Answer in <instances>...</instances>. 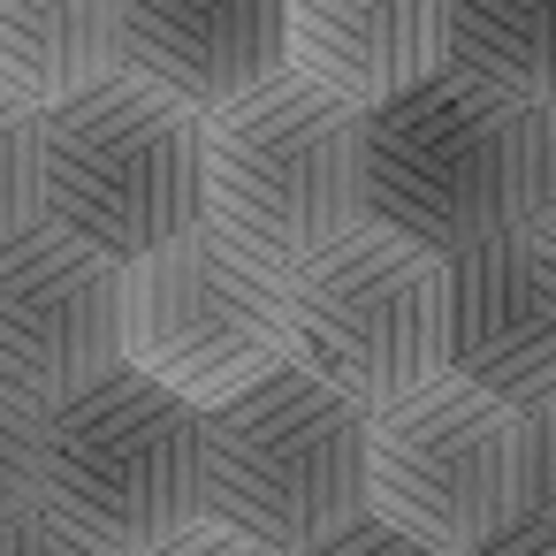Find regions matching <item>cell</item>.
Wrapping results in <instances>:
<instances>
[{
  "instance_id": "cell-1",
  "label": "cell",
  "mask_w": 556,
  "mask_h": 556,
  "mask_svg": "<svg viewBox=\"0 0 556 556\" xmlns=\"http://www.w3.org/2000/svg\"><path fill=\"white\" fill-rule=\"evenodd\" d=\"M39 222L130 267L206 222V115L108 70L39 115Z\"/></svg>"
},
{
  "instance_id": "cell-2",
  "label": "cell",
  "mask_w": 556,
  "mask_h": 556,
  "mask_svg": "<svg viewBox=\"0 0 556 556\" xmlns=\"http://www.w3.org/2000/svg\"><path fill=\"white\" fill-rule=\"evenodd\" d=\"M39 503L138 556L206 518V412L138 366H108L39 412Z\"/></svg>"
},
{
  "instance_id": "cell-3",
  "label": "cell",
  "mask_w": 556,
  "mask_h": 556,
  "mask_svg": "<svg viewBox=\"0 0 556 556\" xmlns=\"http://www.w3.org/2000/svg\"><path fill=\"white\" fill-rule=\"evenodd\" d=\"M526 108L434 70L427 85L358 115V229H389L434 260L518 222Z\"/></svg>"
},
{
  "instance_id": "cell-4",
  "label": "cell",
  "mask_w": 556,
  "mask_h": 556,
  "mask_svg": "<svg viewBox=\"0 0 556 556\" xmlns=\"http://www.w3.org/2000/svg\"><path fill=\"white\" fill-rule=\"evenodd\" d=\"M206 222L282 275L320 260L358 229V115L290 70L214 108Z\"/></svg>"
},
{
  "instance_id": "cell-5",
  "label": "cell",
  "mask_w": 556,
  "mask_h": 556,
  "mask_svg": "<svg viewBox=\"0 0 556 556\" xmlns=\"http://www.w3.org/2000/svg\"><path fill=\"white\" fill-rule=\"evenodd\" d=\"M366 419L298 366L206 412V518L267 556H298L366 518Z\"/></svg>"
},
{
  "instance_id": "cell-6",
  "label": "cell",
  "mask_w": 556,
  "mask_h": 556,
  "mask_svg": "<svg viewBox=\"0 0 556 556\" xmlns=\"http://www.w3.org/2000/svg\"><path fill=\"white\" fill-rule=\"evenodd\" d=\"M123 366L176 389L199 412L260 389L290 366L282 267L222 237L214 222L168 237L161 252L123 267Z\"/></svg>"
},
{
  "instance_id": "cell-7",
  "label": "cell",
  "mask_w": 556,
  "mask_h": 556,
  "mask_svg": "<svg viewBox=\"0 0 556 556\" xmlns=\"http://www.w3.org/2000/svg\"><path fill=\"white\" fill-rule=\"evenodd\" d=\"M282 320H290V366L358 412H381V404L427 389L434 374H450L442 260L389 229H351L320 260L290 267Z\"/></svg>"
},
{
  "instance_id": "cell-8",
  "label": "cell",
  "mask_w": 556,
  "mask_h": 556,
  "mask_svg": "<svg viewBox=\"0 0 556 556\" xmlns=\"http://www.w3.org/2000/svg\"><path fill=\"white\" fill-rule=\"evenodd\" d=\"M366 510L434 556H472L518 526V412L457 374L366 419Z\"/></svg>"
},
{
  "instance_id": "cell-9",
  "label": "cell",
  "mask_w": 556,
  "mask_h": 556,
  "mask_svg": "<svg viewBox=\"0 0 556 556\" xmlns=\"http://www.w3.org/2000/svg\"><path fill=\"white\" fill-rule=\"evenodd\" d=\"M123 358V267L54 222L0 237V389L47 412Z\"/></svg>"
},
{
  "instance_id": "cell-10",
  "label": "cell",
  "mask_w": 556,
  "mask_h": 556,
  "mask_svg": "<svg viewBox=\"0 0 556 556\" xmlns=\"http://www.w3.org/2000/svg\"><path fill=\"white\" fill-rule=\"evenodd\" d=\"M442 358L503 412L556 396V237L510 222L442 260Z\"/></svg>"
},
{
  "instance_id": "cell-11",
  "label": "cell",
  "mask_w": 556,
  "mask_h": 556,
  "mask_svg": "<svg viewBox=\"0 0 556 556\" xmlns=\"http://www.w3.org/2000/svg\"><path fill=\"white\" fill-rule=\"evenodd\" d=\"M115 70L191 115L282 77V0H115Z\"/></svg>"
},
{
  "instance_id": "cell-12",
  "label": "cell",
  "mask_w": 556,
  "mask_h": 556,
  "mask_svg": "<svg viewBox=\"0 0 556 556\" xmlns=\"http://www.w3.org/2000/svg\"><path fill=\"white\" fill-rule=\"evenodd\" d=\"M290 77L351 115L450 70V0H282Z\"/></svg>"
},
{
  "instance_id": "cell-13",
  "label": "cell",
  "mask_w": 556,
  "mask_h": 556,
  "mask_svg": "<svg viewBox=\"0 0 556 556\" xmlns=\"http://www.w3.org/2000/svg\"><path fill=\"white\" fill-rule=\"evenodd\" d=\"M115 70V0H0V92L62 108Z\"/></svg>"
},
{
  "instance_id": "cell-14",
  "label": "cell",
  "mask_w": 556,
  "mask_h": 556,
  "mask_svg": "<svg viewBox=\"0 0 556 556\" xmlns=\"http://www.w3.org/2000/svg\"><path fill=\"white\" fill-rule=\"evenodd\" d=\"M450 70L533 108L556 92V0H450Z\"/></svg>"
},
{
  "instance_id": "cell-15",
  "label": "cell",
  "mask_w": 556,
  "mask_h": 556,
  "mask_svg": "<svg viewBox=\"0 0 556 556\" xmlns=\"http://www.w3.org/2000/svg\"><path fill=\"white\" fill-rule=\"evenodd\" d=\"M39 222V108L0 92V237Z\"/></svg>"
},
{
  "instance_id": "cell-16",
  "label": "cell",
  "mask_w": 556,
  "mask_h": 556,
  "mask_svg": "<svg viewBox=\"0 0 556 556\" xmlns=\"http://www.w3.org/2000/svg\"><path fill=\"white\" fill-rule=\"evenodd\" d=\"M518 526L556 541V396L518 412Z\"/></svg>"
},
{
  "instance_id": "cell-17",
  "label": "cell",
  "mask_w": 556,
  "mask_h": 556,
  "mask_svg": "<svg viewBox=\"0 0 556 556\" xmlns=\"http://www.w3.org/2000/svg\"><path fill=\"white\" fill-rule=\"evenodd\" d=\"M518 222L556 237V92L533 100L518 130Z\"/></svg>"
},
{
  "instance_id": "cell-18",
  "label": "cell",
  "mask_w": 556,
  "mask_h": 556,
  "mask_svg": "<svg viewBox=\"0 0 556 556\" xmlns=\"http://www.w3.org/2000/svg\"><path fill=\"white\" fill-rule=\"evenodd\" d=\"M39 503V412L0 389V526Z\"/></svg>"
},
{
  "instance_id": "cell-19",
  "label": "cell",
  "mask_w": 556,
  "mask_h": 556,
  "mask_svg": "<svg viewBox=\"0 0 556 556\" xmlns=\"http://www.w3.org/2000/svg\"><path fill=\"white\" fill-rule=\"evenodd\" d=\"M0 556H115L108 541H92L85 526H70L54 503H31L0 526Z\"/></svg>"
},
{
  "instance_id": "cell-20",
  "label": "cell",
  "mask_w": 556,
  "mask_h": 556,
  "mask_svg": "<svg viewBox=\"0 0 556 556\" xmlns=\"http://www.w3.org/2000/svg\"><path fill=\"white\" fill-rule=\"evenodd\" d=\"M298 556H434L427 541H412V533H396L389 518H351L343 533H328V541H313V548H298Z\"/></svg>"
},
{
  "instance_id": "cell-21",
  "label": "cell",
  "mask_w": 556,
  "mask_h": 556,
  "mask_svg": "<svg viewBox=\"0 0 556 556\" xmlns=\"http://www.w3.org/2000/svg\"><path fill=\"white\" fill-rule=\"evenodd\" d=\"M138 556H267V548H252L244 533L199 518V526H184V533H168V541H153V548H138Z\"/></svg>"
},
{
  "instance_id": "cell-22",
  "label": "cell",
  "mask_w": 556,
  "mask_h": 556,
  "mask_svg": "<svg viewBox=\"0 0 556 556\" xmlns=\"http://www.w3.org/2000/svg\"><path fill=\"white\" fill-rule=\"evenodd\" d=\"M472 556H556V541L548 533H533V526H510V533H495L488 548H472Z\"/></svg>"
}]
</instances>
